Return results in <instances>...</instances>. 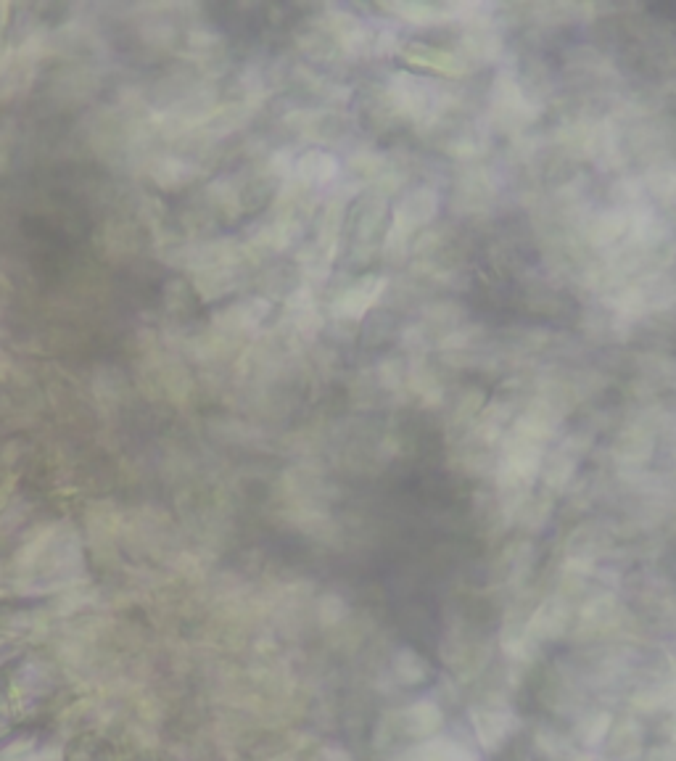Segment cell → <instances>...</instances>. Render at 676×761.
<instances>
[{"label": "cell", "instance_id": "3", "mask_svg": "<svg viewBox=\"0 0 676 761\" xmlns=\"http://www.w3.org/2000/svg\"><path fill=\"white\" fill-rule=\"evenodd\" d=\"M473 727H476L478 738L486 748H494L497 743L505 740V735L510 732L513 722H510V714L497 709H484L473 714Z\"/></svg>", "mask_w": 676, "mask_h": 761}, {"label": "cell", "instance_id": "2", "mask_svg": "<svg viewBox=\"0 0 676 761\" xmlns=\"http://www.w3.org/2000/svg\"><path fill=\"white\" fill-rule=\"evenodd\" d=\"M407 761H478L473 751L455 740H423L407 754Z\"/></svg>", "mask_w": 676, "mask_h": 761}, {"label": "cell", "instance_id": "4", "mask_svg": "<svg viewBox=\"0 0 676 761\" xmlns=\"http://www.w3.org/2000/svg\"><path fill=\"white\" fill-rule=\"evenodd\" d=\"M394 672L399 674V680L407 682V685H415V682H423L428 674V664L415 653H402L397 656V664H394Z\"/></svg>", "mask_w": 676, "mask_h": 761}, {"label": "cell", "instance_id": "1", "mask_svg": "<svg viewBox=\"0 0 676 761\" xmlns=\"http://www.w3.org/2000/svg\"><path fill=\"white\" fill-rule=\"evenodd\" d=\"M394 722H399L402 732L410 735V738L426 740L439 730L441 711L436 709L434 703H415V706H407L405 711H399Z\"/></svg>", "mask_w": 676, "mask_h": 761}]
</instances>
